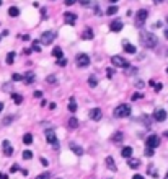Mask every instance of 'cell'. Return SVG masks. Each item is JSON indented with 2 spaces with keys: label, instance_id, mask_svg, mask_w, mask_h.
<instances>
[{
  "label": "cell",
  "instance_id": "cell-1",
  "mask_svg": "<svg viewBox=\"0 0 168 179\" xmlns=\"http://www.w3.org/2000/svg\"><path fill=\"white\" fill-rule=\"evenodd\" d=\"M139 39H140V44H142L145 49H155L157 44H158V38L150 31H142Z\"/></svg>",
  "mask_w": 168,
  "mask_h": 179
},
{
  "label": "cell",
  "instance_id": "cell-2",
  "mask_svg": "<svg viewBox=\"0 0 168 179\" xmlns=\"http://www.w3.org/2000/svg\"><path fill=\"white\" fill-rule=\"evenodd\" d=\"M114 117H118V119H124V117L131 116V106L129 104H119L118 108L114 109Z\"/></svg>",
  "mask_w": 168,
  "mask_h": 179
},
{
  "label": "cell",
  "instance_id": "cell-3",
  "mask_svg": "<svg viewBox=\"0 0 168 179\" xmlns=\"http://www.w3.org/2000/svg\"><path fill=\"white\" fill-rule=\"evenodd\" d=\"M147 16H149V11L145 10V8H140V10L136 13V26L140 28V26L147 21Z\"/></svg>",
  "mask_w": 168,
  "mask_h": 179
},
{
  "label": "cell",
  "instance_id": "cell-4",
  "mask_svg": "<svg viewBox=\"0 0 168 179\" xmlns=\"http://www.w3.org/2000/svg\"><path fill=\"white\" fill-rule=\"evenodd\" d=\"M46 140L49 142L51 145H52L56 150H59V140H57V137H56V132L54 130H46Z\"/></svg>",
  "mask_w": 168,
  "mask_h": 179
},
{
  "label": "cell",
  "instance_id": "cell-5",
  "mask_svg": "<svg viewBox=\"0 0 168 179\" xmlns=\"http://www.w3.org/2000/svg\"><path fill=\"white\" fill-rule=\"evenodd\" d=\"M54 39H56V31H51V29H49V31H44L41 34V42H42V44H46V46L51 44Z\"/></svg>",
  "mask_w": 168,
  "mask_h": 179
},
{
  "label": "cell",
  "instance_id": "cell-6",
  "mask_svg": "<svg viewBox=\"0 0 168 179\" xmlns=\"http://www.w3.org/2000/svg\"><path fill=\"white\" fill-rule=\"evenodd\" d=\"M75 62H77V67H88L90 65V57L87 56V54H78L77 57H75Z\"/></svg>",
  "mask_w": 168,
  "mask_h": 179
},
{
  "label": "cell",
  "instance_id": "cell-7",
  "mask_svg": "<svg viewBox=\"0 0 168 179\" xmlns=\"http://www.w3.org/2000/svg\"><path fill=\"white\" fill-rule=\"evenodd\" d=\"M111 62H113V65H116V67H123V68H127V67H129L127 60L123 59L121 56H113L111 57Z\"/></svg>",
  "mask_w": 168,
  "mask_h": 179
},
{
  "label": "cell",
  "instance_id": "cell-8",
  "mask_svg": "<svg viewBox=\"0 0 168 179\" xmlns=\"http://www.w3.org/2000/svg\"><path fill=\"white\" fill-rule=\"evenodd\" d=\"M154 119L157 121V122H163V121L167 119V111L162 109V108L155 109V111H154Z\"/></svg>",
  "mask_w": 168,
  "mask_h": 179
},
{
  "label": "cell",
  "instance_id": "cell-9",
  "mask_svg": "<svg viewBox=\"0 0 168 179\" xmlns=\"http://www.w3.org/2000/svg\"><path fill=\"white\" fill-rule=\"evenodd\" d=\"M123 28H124V23L121 20H113L111 25H109V29H111L113 33H119Z\"/></svg>",
  "mask_w": 168,
  "mask_h": 179
},
{
  "label": "cell",
  "instance_id": "cell-10",
  "mask_svg": "<svg viewBox=\"0 0 168 179\" xmlns=\"http://www.w3.org/2000/svg\"><path fill=\"white\" fill-rule=\"evenodd\" d=\"M64 20H65L67 25L74 26L75 23H77V15H75V13H69V11H65V13H64Z\"/></svg>",
  "mask_w": 168,
  "mask_h": 179
},
{
  "label": "cell",
  "instance_id": "cell-11",
  "mask_svg": "<svg viewBox=\"0 0 168 179\" xmlns=\"http://www.w3.org/2000/svg\"><path fill=\"white\" fill-rule=\"evenodd\" d=\"M88 116H90V119L91 121H95V122H96V121H100L101 119V109L100 108H93V109H90V114H88Z\"/></svg>",
  "mask_w": 168,
  "mask_h": 179
},
{
  "label": "cell",
  "instance_id": "cell-12",
  "mask_svg": "<svg viewBox=\"0 0 168 179\" xmlns=\"http://www.w3.org/2000/svg\"><path fill=\"white\" fill-rule=\"evenodd\" d=\"M158 145H160V137H158V135H150V137L147 138V147L157 148Z\"/></svg>",
  "mask_w": 168,
  "mask_h": 179
},
{
  "label": "cell",
  "instance_id": "cell-13",
  "mask_svg": "<svg viewBox=\"0 0 168 179\" xmlns=\"http://www.w3.org/2000/svg\"><path fill=\"white\" fill-rule=\"evenodd\" d=\"M2 148H4V155H5V156H11V155H13V147L10 145V142H8V140H4Z\"/></svg>",
  "mask_w": 168,
  "mask_h": 179
},
{
  "label": "cell",
  "instance_id": "cell-14",
  "mask_svg": "<svg viewBox=\"0 0 168 179\" xmlns=\"http://www.w3.org/2000/svg\"><path fill=\"white\" fill-rule=\"evenodd\" d=\"M105 161H106V166H108V169H109V171H113V173H114V171H118V168H116V165H114V160H113L111 156H106V160H105Z\"/></svg>",
  "mask_w": 168,
  "mask_h": 179
},
{
  "label": "cell",
  "instance_id": "cell-15",
  "mask_svg": "<svg viewBox=\"0 0 168 179\" xmlns=\"http://www.w3.org/2000/svg\"><path fill=\"white\" fill-rule=\"evenodd\" d=\"M123 44H124V51H126L127 54H136V52H137L136 46H132V44H129V42H127V41H124Z\"/></svg>",
  "mask_w": 168,
  "mask_h": 179
},
{
  "label": "cell",
  "instance_id": "cell-16",
  "mask_svg": "<svg viewBox=\"0 0 168 179\" xmlns=\"http://www.w3.org/2000/svg\"><path fill=\"white\" fill-rule=\"evenodd\" d=\"M69 147H70V150L74 151L75 155H78V156H82V155H83V148L78 147V145H75V143H69Z\"/></svg>",
  "mask_w": 168,
  "mask_h": 179
},
{
  "label": "cell",
  "instance_id": "cell-17",
  "mask_svg": "<svg viewBox=\"0 0 168 179\" xmlns=\"http://www.w3.org/2000/svg\"><path fill=\"white\" fill-rule=\"evenodd\" d=\"M111 140L114 142V143H121V142L124 140V135H123V132H114V135L111 137Z\"/></svg>",
  "mask_w": 168,
  "mask_h": 179
},
{
  "label": "cell",
  "instance_id": "cell-18",
  "mask_svg": "<svg viewBox=\"0 0 168 179\" xmlns=\"http://www.w3.org/2000/svg\"><path fill=\"white\" fill-rule=\"evenodd\" d=\"M82 39H93V29L87 28L83 33H82Z\"/></svg>",
  "mask_w": 168,
  "mask_h": 179
},
{
  "label": "cell",
  "instance_id": "cell-19",
  "mask_svg": "<svg viewBox=\"0 0 168 179\" xmlns=\"http://www.w3.org/2000/svg\"><path fill=\"white\" fill-rule=\"evenodd\" d=\"M69 111H70V113H75V111H77V103H75L74 96L69 99Z\"/></svg>",
  "mask_w": 168,
  "mask_h": 179
},
{
  "label": "cell",
  "instance_id": "cell-20",
  "mask_svg": "<svg viewBox=\"0 0 168 179\" xmlns=\"http://www.w3.org/2000/svg\"><path fill=\"white\" fill-rule=\"evenodd\" d=\"M131 155H132V148L131 147H124L123 150H121V156H124V158H129Z\"/></svg>",
  "mask_w": 168,
  "mask_h": 179
},
{
  "label": "cell",
  "instance_id": "cell-21",
  "mask_svg": "<svg viewBox=\"0 0 168 179\" xmlns=\"http://www.w3.org/2000/svg\"><path fill=\"white\" fill-rule=\"evenodd\" d=\"M11 99H13V103H17V104H21V103H23V96H21L20 93H11Z\"/></svg>",
  "mask_w": 168,
  "mask_h": 179
},
{
  "label": "cell",
  "instance_id": "cell-22",
  "mask_svg": "<svg viewBox=\"0 0 168 179\" xmlns=\"http://www.w3.org/2000/svg\"><path fill=\"white\" fill-rule=\"evenodd\" d=\"M52 56L56 57V59H62V57H64L62 49H60V47H54V49H52Z\"/></svg>",
  "mask_w": 168,
  "mask_h": 179
},
{
  "label": "cell",
  "instance_id": "cell-23",
  "mask_svg": "<svg viewBox=\"0 0 168 179\" xmlns=\"http://www.w3.org/2000/svg\"><path fill=\"white\" fill-rule=\"evenodd\" d=\"M88 85H90L91 88L98 86V78L95 77V75H90V77H88Z\"/></svg>",
  "mask_w": 168,
  "mask_h": 179
},
{
  "label": "cell",
  "instance_id": "cell-24",
  "mask_svg": "<svg viewBox=\"0 0 168 179\" xmlns=\"http://www.w3.org/2000/svg\"><path fill=\"white\" fill-rule=\"evenodd\" d=\"M23 143L25 145H31L33 143V135L31 133H25V135H23Z\"/></svg>",
  "mask_w": 168,
  "mask_h": 179
},
{
  "label": "cell",
  "instance_id": "cell-25",
  "mask_svg": "<svg viewBox=\"0 0 168 179\" xmlns=\"http://www.w3.org/2000/svg\"><path fill=\"white\" fill-rule=\"evenodd\" d=\"M8 15H10V16H13V18H17L18 15H20V10H18L17 7H10V8H8Z\"/></svg>",
  "mask_w": 168,
  "mask_h": 179
},
{
  "label": "cell",
  "instance_id": "cell-26",
  "mask_svg": "<svg viewBox=\"0 0 168 179\" xmlns=\"http://www.w3.org/2000/svg\"><path fill=\"white\" fill-rule=\"evenodd\" d=\"M25 81L26 83H33V81H34V73H33V72L25 73Z\"/></svg>",
  "mask_w": 168,
  "mask_h": 179
},
{
  "label": "cell",
  "instance_id": "cell-27",
  "mask_svg": "<svg viewBox=\"0 0 168 179\" xmlns=\"http://www.w3.org/2000/svg\"><path fill=\"white\" fill-rule=\"evenodd\" d=\"M69 127H70V129H77V127H78V121L75 119V117H70V119H69Z\"/></svg>",
  "mask_w": 168,
  "mask_h": 179
},
{
  "label": "cell",
  "instance_id": "cell-28",
  "mask_svg": "<svg viewBox=\"0 0 168 179\" xmlns=\"http://www.w3.org/2000/svg\"><path fill=\"white\" fill-rule=\"evenodd\" d=\"M80 2L82 7H96V4L95 2H90V0H78Z\"/></svg>",
  "mask_w": 168,
  "mask_h": 179
},
{
  "label": "cell",
  "instance_id": "cell-29",
  "mask_svg": "<svg viewBox=\"0 0 168 179\" xmlns=\"http://www.w3.org/2000/svg\"><path fill=\"white\" fill-rule=\"evenodd\" d=\"M15 56H17L15 52H8L7 54V63H8V65H11V63L15 62Z\"/></svg>",
  "mask_w": 168,
  "mask_h": 179
},
{
  "label": "cell",
  "instance_id": "cell-30",
  "mask_svg": "<svg viewBox=\"0 0 168 179\" xmlns=\"http://www.w3.org/2000/svg\"><path fill=\"white\" fill-rule=\"evenodd\" d=\"M118 10L119 8L116 7V5H111V7H108V10H106V15H114V13H118Z\"/></svg>",
  "mask_w": 168,
  "mask_h": 179
},
{
  "label": "cell",
  "instance_id": "cell-31",
  "mask_svg": "<svg viewBox=\"0 0 168 179\" xmlns=\"http://www.w3.org/2000/svg\"><path fill=\"white\" fill-rule=\"evenodd\" d=\"M127 165H129L131 168H139L140 161H139V160H129V161H127Z\"/></svg>",
  "mask_w": 168,
  "mask_h": 179
},
{
  "label": "cell",
  "instance_id": "cell-32",
  "mask_svg": "<svg viewBox=\"0 0 168 179\" xmlns=\"http://www.w3.org/2000/svg\"><path fill=\"white\" fill-rule=\"evenodd\" d=\"M154 148H150V147H145V150H144V155H145V156H154Z\"/></svg>",
  "mask_w": 168,
  "mask_h": 179
},
{
  "label": "cell",
  "instance_id": "cell-33",
  "mask_svg": "<svg viewBox=\"0 0 168 179\" xmlns=\"http://www.w3.org/2000/svg\"><path fill=\"white\" fill-rule=\"evenodd\" d=\"M33 158V153L29 150H25L23 151V160H26V161H28V160H31Z\"/></svg>",
  "mask_w": 168,
  "mask_h": 179
},
{
  "label": "cell",
  "instance_id": "cell-34",
  "mask_svg": "<svg viewBox=\"0 0 168 179\" xmlns=\"http://www.w3.org/2000/svg\"><path fill=\"white\" fill-rule=\"evenodd\" d=\"M46 81L51 83V85H54V83H57V77H56V75H49V77L46 78Z\"/></svg>",
  "mask_w": 168,
  "mask_h": 179
},
{
  "label": "cell",
  "instance_id": "cell-35",
  "mask_svg": "<svg viewBox=\"0 0 168 179\" xmlns=\"http://www.w3.org/2000/svg\"><path fill=\"white\" fill-rule=\"evenodd\" d=\"M11 80H13V81H21V80H25V77L20 75V73H13V75H11Z\"/></svg>",
  "mask_w": 168,
  "mask_h": 179
},
{
  "label": "cell",
  "instance_id": "cell-36",
  "mask_svg": "<svg viewBox=\"0 0 168 179\" xmlns=\"http://www.w3.org/2000/svg\"><path fill=\"white\" fill-rule=\"evenodd\" d=\"M13 119H15L13 116H7L4 121H2V124H4V126H10V124H11V121H13Z\"/></svg>",
  "mask_w": 168,
  "mask_h": 179
},
{
  "label": "cell",
  "instance_id": "cell-37",
  "mask_svg": "<svg viewBox=\"0 0 168 179\" xmlns=\"http://www.w3.org/2000/svg\"><path fill=\"white\" fill-rule=\"evenodd\" d=\"M39 44H41V41H33V51L39 52V51H41V46H39Z\"/></svg>",
  "mask_w": 168,
  "mask_h": 179
},
{
  "label": "cell",
  "instance_id": "cell-38",
  "mask_svg": "<svg viewBox=\"0 0 168 179\" xmlns=\"http://www.w3.org/2000/svg\"><path fill=\"white\" fill-rule=\"evenodd\" d=\"M36 179H51V173L46 171V173H42V174H39Z\"/></svg>",
  "mask_w": 168,
  "mask_h": 179
},
{
  "label": "cell",
  "instance_id": "cell-39",
  "mask_svg": "<svg viewBox=\"0 0 168 179\" xmlns=\"http://www.w3.org/2000/svg\"><path fill=\"white\" fill-rule=\"evenodd\" d=\"M136 72H137V68H136V67H127V72H126V73L127 75H132V73H136Z\"/></svg>",
  "mask_w": 168,
  "mask_h": 179
},
{
  "label": "cell",
  "instance_id": "cell-40",
  "mask_svg": "<svg viewBox=\"0 0 168 179\" xmlns=\"http://www.w3.org/2000/svg\"><path fill=\"white\" fill-rule=\"evenodd\" d=\"M142 98V95H140V93H132V96H131V99H132V101H137V99H140Z\"/></svg>",
  "mask_w": 168,
  "mask_h": 179
},
{
  "label": "cell",
  "instance_id": "cell-41",
  "mask_svg": "<svg viewBox=\"0 0 168 179\" xmlns=\"http://www.w3.org/2000/svg\"><path fill=\"white\" fill-rule=\"evenodd\" d=\"M142 121H144V124H145L147 127H150V117H149V116H144Z\"/></svg>",
  "mask_w": 168,
  "mask_h": 179
},
{
  "label": "cell",
  "instance_id": "cell-42",
  "mask_svg": "<svg viewBox=\"0 0 168 179\" xmlns=\"http://www.w3.org/2000/svg\"><path fill=\"white\" fill-rule=\"evenodd\" d=\"M10 171H11V173H17V171H21V168H20L18 165H13V166L10 168Z\"/></svg>",
  "mask_w": 168,
  "mask_h": 179
},
{
  "label": "cell",
  "instance_id": "cell-43",
  "mask_svg": "<svg viewBox=\"0 0 168 179\" xmlns=\"http://www.w3.org/2000/svg\"><path fill=\"white\" fill-rule=\"evenodd\" d=\"M65 63H67V60L64 59V57H62V59H59V60H57V65H60V67H64Z\"/></svg>",
  "mask_w": 168,
  "mask_h": 179
},
{
  "label": "cell",
  "instance_id": "cell-44",
  "mask_svg": "<svg viewBox=\"0 0 168 179\" xmlns=\"http://www.w3.org/2000/svg\"><path fill=\"white\" fill-rule=\"evenodd\" d=\"M136 86H137V88H144V86H145V83H144L142 80H137V81H136Z\"/></svg>",
  "mask_w": 168,
  "mask_h": 179
},
{
  "label": "cell",
  "instance_id": "cell-45",
  "mask_svg": "<svg viewBox=\"0 0 168 179\" xmlns=\"http://www.w3.org/2000/svg\"><path fill=\"white\" fill-rule=\"evenodd\" d=\"M39 161H41V165H42V166H47V165H49V161H47L46 158H42V156L39 158Z\"/></svg>",
  "mask_w": 168,
  "mask_h": 179
},
{
  "label": "cell",
  "instance_id": "cell-46",
  "mask_svg": "<svg viewBox=\"0 0 168 179\" xmlns=\"http://www.w3.org/2000/svg\"><path fill=\"white\" fill-rule=\"evenodd\" d=\"M150 176H152V178H158V173L155 171L154 168H150Z\"/></svg>",
  "mask_w": 168,
  "mask_h": 179
},
{
  "label": "cell",
  "instance_id": "cell-47",
  "mask_svg": "<svg viewBox=\"0 0 168 179\" xmlns=\"http://www.w3.org/2000/svg\"><path fill=\"white\" fill-rule=\"evenodd\" d=\"M155 91H160V90H162V88H163V85H162V83H155Z\"/></svg>",
  "mask_w": 168,
  "mask_h": 179
},
{
  "label": "cell",
  "instance_id": "cell-48",
  "mask_svg": "<svg viewBox=\"0 0 168 179\" xmlns=\"http://www.w3.org/2000/svg\"><path fill=\"white\" fill-rule=\"evenodd\" d=\"M34 98H42V91H34Z\"/></svg>",
  "mask_w": 168,
  "mask_h": 179
},
{
  "label": "cell",
  "instance_id": "cell-49",
  "mask_svg": "<svg viewBox=\"0 0 168 179\" xmlns=\"http://www.w3.org/2000/svg\"><path fill=\"white\" fill-rule=\"evenodd\" d=\"M64 2H65V5H74L77 0H64Z\"/></svg>",
  "mask_w": 168,
  "mask_h": 179
},
{
  "label": "cell",
  "instance_id": "cell-50",
  "mask_svg": "<svg viewBox=\"0 0 168 179\" xmlns=\"http://www.w3.org/2000/svg\"><path fill=\"white\" fill-rule=\"evenodd\" d=\"M4 90H5V91H10V90H11V83L5 85V86H4Z\"/></svg>",
  "mask_w": 168,
  "mask_h": 179
},
{
  "label": "cell",
  "instance_id": "cell-51",
  "mask_svg": "<svg viewBox=\"0 0 168 179\" xmlns=\"http://www.w3.org/2000/svg\"><path fill=\"white\" fill-rule=\"evenodd\" d=\"M106 75L111 78V77H113V68H108V70H106Z\"/></svg>",
  "mask_w": 168,
  "mask_h": 179
},
{
  "label": "cell",
  "instance_id": "cell-52",
  "mask_svg": "<svg viewBox=\"0 0 168 179\" xmlns=\"http://www.w3.org/2000/svg\"><path fill=\"white\" fill-rule=\"evenodd\" d=\"M132 179H145V178H144V176H140V174H134Z\"/></svg>",
  "mask_w": 168,
  "mask_h": 179
},
{
  "label": "cell",
  "instance_id": "cell-53",
  "mask_svg": "<svg viewBox=\"0 0 168 179\" xmlns=\"http://www.w3.org/2000/svg\"><path fill=\"white\" fill-rule=\"evenodd\" d=\"M0 179H8V176L4 174V173H0Z\"/></svg>",
  "mask_w": 168,
  "mask_h": 179
},
{
  "label": "cell",
  "instance_id": "cell-54",
  "mask_svg": "<svg viewBox=\"0 0 168 179\" xmlns=\"http://www.w3.org/2000/svg\"><path fill=\"white\" fill-rule=\"evenodd\" d=\"M4 111V103H0V113Z\"/></svg>",
  "mask_w": 168,
  "mask_h": 179
},
{
  "label": "cell",
  "instance_id": "cell-55",
  "mask_svg": "<svg viewBox=\"0 0 168 179\" xmlns=\"http://www.w3.org/2000/svg\"><path fill=\"white\" fill-rule=\"evenodd\" d=\"M165 38L168 39V29H165Z\"/></svg>",
  "mask_w": 168,
  "mask_h": 179
},
{
  "label": "cell",
  "instance_id": "cell-56",
  "mask_svg": "<svg viewBox=\"0 0 168 179\" xmlns=\"http://www.w3.org/2000/svg\"><path fill=\"white\" fill-rule=\"evenodd\" d=\"M155 4H162V0H154Z\"/></svg>",
  "mask_w": 168,
  "mask_h": 179
},
{
  "label": "cell",
  "instance_id": "cell-57",
  "mask_svg": "<svg viewBox=\"0 0 168 179\" xmlns=\"http://www.w3.org/2000/svg\"><path fill=\"white\" fill-rule=\"evenodd\" d=\"M109 2H111V4H116V2H118V0H109Z\"/></svg>",
  "mask_w": 168,
  "mask_h": 179
},
{
  "label": "cell",
  "instance_id": "cell-58",
  "mask_svg": "<svg viewBox=\"0 0 168 179\" xmlns=\"http://www.w3.org/2000/svg\"><path fill=\"white\" fill-rule=\"evenodd\" d=\"M163 135H165V137H167V138H168V132H165V133H163Z\"/></svg>",
  "mask_w": 168,
  "mask_h": 179
},
{
  "label": "cell",
  "instance_id": "cell-59",
  "mask_svg": "<svg viewBox=\"0 0 168 179\" xmlns=\"http://www.w3.org/2000/svg\"><path fill=\"white\" fill-rule=\"evenodd\" d=\"M165 179H168V174H167V176H165Z\"/></svg>",
  "mask_w": 168,
  "mask_h": 179
},
{
  "label": "cell",
  "instance_id": "cell-60",
  "mask_svg": "<svg viewBox=\"0 0 168 179\" xmlns=\"http://www.w3.org/2000/svg\"><path fill=\"white\" fill-rule=\"evenodd\" d=\"M167 73H168V67H167Z\"/></svg>",
  "mask_w": 168,
  "mask_h": 179
},
{
  "label": "cell",
  "instance_id": "cell-61",
  "mask_svg": "<svg viewBox=\"0 0 168 179\" xmlns=\"http://www.w3.org/2000/svg\"><path fill=\"white\" fill-rule=\"evenodd\" d=\"M167 23H168V16H167Z\"/></svg>",
  "mask_w": 168,
  "mask_h": 179
},
{
  "label": "cell",
  "instance_id": "cell-62",
  "mask_svg": "<svg viewBox=\"0 0 168 179\" xmlns=\"http://www.w3.org/2000/svg\"><path fill=\"white\" fill-rule=\"evenodd\" d=\"M0 5H2V0H0Z\"/></svg>",
  "mask_w": 168,
  "mask_h": 179
},
{
  "label": "cell",
  "instance_id": "cell-63",
  "mask_svg": "<svg viewBox=\"0 0 168 179\" xmlns=\"http://www.w3.org/2000/svg\"><path fill=\"white\" fill-rule=\"evenodd\" d=\"M0 38H2V33H0Z\"/></svg>",
  "mask_w": 168,
  "mask_h": 179
},
{
  "label": "cell",
  "instance_id": "cell-64",
  "mask_svg": "<svg viewBox=\"0 0 168 179\" xmlns=\"http://www.w3.org/2000/svg\"><path fill=\"white\" fill-rule=\"evenodd\" d=\"M57 179H60V178H57Z\"/></svg>",
  "mask_w": 168,
  "mask_h": 179
}]
</instances>
